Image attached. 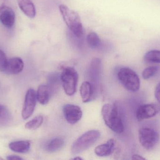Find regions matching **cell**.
Returning <instances> with one entry per match:
<instances>
[{
    "instance_id": "6da1fadb",
    "label": "cell",
    "mask_w": 160,
    "mask_h": 160,
    "mask_svg": "<svg viewBox=\"0 0 160 160\" xmlns=\"http://www.w3.org/2000/svg\"><path fill=\"white\" fill-rule=\"evenodd\" d=\"M101 113L103 121L109 128L118 134L124 132V125L116 104H104L102 108Z\"/></svg>"
},
{
    "instance_id": "7a4b0ae2",
    "label": "cell",
    "mask_w": 160,
    "mask_h": 160,
    "mask_svg": "<svg viewBox=\"0 0 160 160\" xmlns=\"http://www.w3.org/2000/svg\"><path fill=\"white\" fill-rule=\"evenodd\" d=\"M59 9L65 23L70 31L78 38L82 37L83 34V28L78 13L64 4L59 6Z\"/></svg>"
},
{
    "instance_id": "3957f363",
    "label": "cell",
    "mask_w": 160,
    "mask_h": 160,
    "mask_svg": "<svg viewBox=\"0 0 160 160\" xmlns=\"http://www.w3.org/2000/svg\"><path fill=\"white\" fill-rule=\"evenodd\" d=\"M100 135V132L98 130H93L87 132L78 138L72 145V154L78 155L84 152L97 142Z\"/></svg>"
},
{
    "instance_id": "277c9868",
    "label": "cell",
    "mask_w": 160,
    "mask_h": 160,
    "mask_svg": "<svg viewBox=\"0 0 160 160\" xmlns=\"http://www.w3.org/2000/svg\"><path fill=\"white\" fill-rule=\"evenodd\" d=\"M118 77L123 86L128 91H138L141 86V80L137 73L128 68H123L119 70Z\"/></svg>"
},
{
    "instance_id": "5b68a950",
    "label": "cell",
    "mask_w": 160,
    "mask_h": 160,
    "mask_svg": "<svg viewBox=\"0 0 160 160\" xmlns=\"http://www.w3.org/2000/svg\"><path fill=\"white\" fill-rule=\"evenodd\" d=\"M64 90L67 95L72 96L76 93L78 74L73 67H68L63 70L61 75Z\"/></svg>"
},
{
    "instance_id": "8992f818",
    "label": "cell",
    "mask_w": 160,
    "mask_h": 160,
    "mask_svg": "<svg viewBox=\"0 0 160 160\" xmlns=\"http://www.w3.org/2000/svg\"><path fill=\"white\" fill-rule=\"evenodd\" d=\"M159 137L158 132L151 128H142L139 130V141L146 150L153 149L158 142Z\"/></svg>"
},
{
    "instance_id": "52a82bcc",
    "label": "cell",
    "mask_w": 160,
    "mask_h": 160,
    "mask_svg": "<svg viewBox=\"0 0 160 160\" xmlns=\"http://www.w3.org/2000/svg\"><path fill=\"white\" fill-rule=\"evenodd\" d=\"M36 93L30 88L26 92L24 104L22 111V116L24 120L28 119L33 113L36 105Z\"/></svg>"
},
{
    "instance_id": "ba28073f",
    "label": "cell",
    "mask_w": 160,
    "mask_h": 160,
    "mask_svg": "<svg viewBox=\"0 0 160 160\" xmlns=\"http://www.w3.org/2000/svg\"><path fill=\"white\" fill-rule=\"evenodd\" d=\"M64 115L69 124L74 125L81 120L82 111L79 106L73 104H67L64 107Z\"/></svg>"
},
{
    "instance_id": "9c48e42d",
    "label": "cell",
    "mask_w": 160,
    "mask_h": 160,
    "mask_svg": "<svg viewBox=\"0 0 160 160\" xmlns=\"http://www.w3.org/2000/svg\"><path fill=\"white\" fill-rule=\"evenodd\" d=\"M15 13L14 10L6 4L0 6V22L7 28H11L15 22Z\"/></svg>"
},
{
    "instance_id": "30bf717a",
    "label": "cell",
    "mask_w": 160,
    "mask_h": 160,
    "mask_svg": "<svg viewBox=\"0 0 160 160\" xmlns=\"http://www.w3.org/2000/svg\"><path fill=\"white\" fill-rule=\"evenodd\" d=\"M158 110L152 104H144L140 106L136 111V118L138 121L154 117L158 113Z\"/></svg>"
},
{
    "instance_id": "8fae6325",
    "label": "cell",
    "mask_w": 160,
    "mask_h": 160,
    "mask_svg": "<svg viewBox=\"0 0 160 160\" xmlns=\"http://www.w3.org/2000/svg\"><path fill=\"white\" fill-rule=\"evenodd\" d=\"M24 63L20 57H13L8 61L6 70L5 72L8 74H18L23 70Z\"/></svg>"
},
{
    "instance_id": "7c38bea8",
    "label": "cell",
    "mask_w": 160,
    "mask_h": 160,
    "mask_svg": "<svg viewBox=\"0 0 160 160\" xmlns=\"http://www.w3.org/2000/svg\"><path fill=\"white\" fill-rule=\"evenodd\" d=\"M116 142L114 139H110L107 142L98 146L96 147L95 153L98 157H107L113 152L115 148Z\"/></svg>"
},
{
    "instance_id": "4fadbf2b",
    "label": "cell",
    "mask_w": 160,
    "mask_h": 160,
    "mask_svg": "<svg viewBox=\"0 0 160 160\" xmlns=\"http://www.w3.org/2000/svg\"><path fill=\"white\" fill-rule=\"evenodd\" d=\"M18 5L21 11L28 18H33L36 15V10L32 0H18Z\"/></svg>"
},
{
    "instance_id": "5bb4252c",
    "label": "cell",
    "mask_w": 160,
    "mask_h": 160,
    "mask_svg": "<svg viewBox=\"0 0 160 160\" xmlns=\"http://www.w3.org/2000/svg\"><path fill=\"white\" fill-rule=\"evenodd\" d=\"M37 100L42 105L48 103L50 99V89L46 85H41L38 86L36 93Z\"/></svg>"
},
{
    "instance_id": "9a60e30c",
    "label": "cell",
    "mask_w": 160,
    "mask_h": 160,
    "mask_svg": "<svg viewBox=\"0 0 160 160\" xmlns=\"http://www.w3.org/2000/svg\"><path fill=\"white\" fill-rule=\"evenodd\" d=\"M9 148L12 151L19 153H26L30 150L31 143L29 141H19L10 143Z\"/></svg>"
},
{
    "instance_id": "2e32d148",
    "label": "cell",
    "mask_w": 160,
    "mask_h": 160,
    "mask_svg": "<svg viewBox=\"0 0 160 160\" xmlns=\"http://www.w3.org/2000/svg\"><path fill=\"white\" fill-rule=\"evenodd\" d=\"M80 94L84 103H87L91 100L93 95V88L90 82L85 81L82 83L80 88Z\"/></svg>"
},
{
    "instance_id": "e0dca14e",
    "label": "cell",
    "mask_w": 160,
    "mask_h": 160,
    "mask_svg": "<svg viewBox=\"0 0 160 160\" xmlns=\"http://www.w3.org/2000/svg\"><path fill=\"white\" fill-rule=\"evenodd\" d=\"M12 121V115L8 109L0 104V127L8 126L11 124Z\"/></svg>"
},
{
    "instance_id": "ac0fdd59",
    "label": "cell",
    "mask_w": 160,
    "mask_h": 160,
    "mask_svg": "<svg viewBox=\"0 0 160 160\" xmlns=\"http://www.w3.org/2000/svg\"><path fill=\"white\" fill-rule=\"evenodd\" d=\"M65 142L61 138L52 139L47 146V150L50 153H54L62 149L64 146Z\"/></svg>"
},
{
    "instance_id": "d6986e66",
    "label": "cell",
    "mask_w": 160,
    "mask_h": 160,
    "mask_svg": "<svg viewBox=\"0 0 160 160\" xmlns=\"http://www.w3.org/2000/svg\"><path fill=\"white\" fill-rule=\"evenodd\" d=\"M87 41L89 47L92 49H97L100 46L101 41L98 34L95 32H90L87 37Z\"/></svg>"
},
{
    "instance_id": "ffe728a7",
    "label": "cell",
    "mask_w": 160,
    "mask_h": 160,
    "mask_svg": "<svg viewBox=\"0 0 160 160\" xmlns=\"http://www.w3.org/2000/svg\"><path fill=\"white\" fill-rule=\"evenodd\" d=\"M145 61L148 63L160 64V50H152L148 52L144 57Z\"/></svg>"
},
{
    "instance_id": "44dd1931",
    "label": "cell",
    "mask_w": 160,
    "mask_h": 160,
    "mask_svg": "<svg viewBox=\"0 0 160 160\" xmlns=\"http://www.w3.org/2000/svg\"><path fill=\"white\" fill-rule=\"evenodd\" d=\"M43 121L44 118L42 116H38L25 124V128L31 130L37 129L42 125Z\"/></svg>"
},
{
    "instance_id": "7402d4cb",
    "label": "cell",
    "mask_w": 160,
    "mask_h": 160,
    "mask_svg": "<svg viewBox=\"0 0 160 160\" xmlns=\"http://www.w3.org/2000/svg\"><path fill=\"white\" fill-rule=\"evenodd\" d=\"M158 67L150 66L147 68L143 71L142 76L144 80H148L154 76L158 72Z\"/></svg>"
},
{
    "instance_id": "603a6c76",
    "label": "cell",
    "mask_w": 160,
    "mask_h": 160,
    "mask_svg": "<svg viewBox=\"0 0 160 160\" xmlns=\"http://www.w3.org/2000/svg\"><path fill=\"white\" fill-rule=\"evenodd\" d=\"M8 60L6 55L2 50L0 49V71H5L7 66Z\"/></svg>"
},
{
    "instance_id": "cb8c5ba5",
    "label": "cell",
    "mask_w": 160,
    "mask_h": 160,
    "mask_svg": "<svg viewBox=\"0 0 160 160\" xmlns=\"http://www.w3.org/2000/svg\"><path fill=\"white\" fill-rule=\"evenodd\" d=\"M155 95L157 101L160 104V82L156 86Z\"/></svg>"
},
{
    "instance_id": "d4e9b609",
    "label": "cell",
    "mask_w": 160,
    "mask_h": 160,
    "mask_svg": "<svg viewBox=\"0 0 160 160\" xmlns=\"http://www.w3.org/2000/svg\"><path fill=\"white\" fill-rule=\"evenodd\" d=\"M7 159L8 160H21L23 159L22 158L16 155H10L7 156Z\"/></svg>"
},
{
    "instance_id": "484cf974",
    "label": "cell",
    "mask_w": 160,
    "mask_h": 160,
    "mask_svg": "<svg viewBox=\"0 0 160 160\" xmlns=\"http://www.w3.org/2000/svg\"><path fill=\"white\" fill-rule=\"evenodd\" d=\"M132 160H146L145 158H144L142 156H140L139 155H134L132 157Z\"/></svg>"
},
{
    "instance_id": "4316f807",
    "label": "cell",
    "mask_w": 160,
    "mask_h": 160,
    "mask_svg": "<svg viewBox=\"0 0 160 160\" xmlns=\"http://www.w3.org/2000/svg\"><path fill=\"white\" fill-rule=\"evenodd\" d=\"M73 160H82V159L81 158L79 157H77L74 158L72 159Z\"/></svg>"
},
{
    "instance_id": "83f0119b",
    "label": "cell",
    "mask_w": 160,
    "mask_h": 160,
    "mask_svg": "<svg viewBox=\"0 0 160 160\" xmlns=\"http://www.w3.org/2000/svg\"><path fill=\"white\" fill-rule=\"evenodd\" d=\"M0 160H3V159L2 158V157H0Z\"/></svg>"
}]
</instances>
